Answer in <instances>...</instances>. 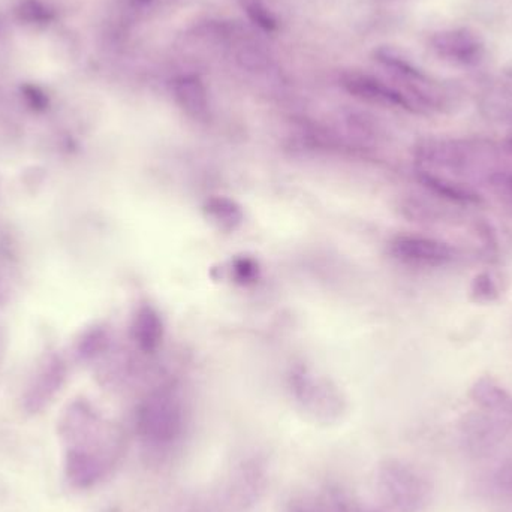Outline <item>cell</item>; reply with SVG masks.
Segmentation results:
<instances>
[{
  "label": "cell",
  "mask_w": 512,
  "mask_h": 512,
  "mask_svg": "<svg viewBox=\"0 0 512 512\" xmlns=\"http://www.w3.org/2000/svg\"><path fill=\"white\" fill-rule=\"evenodd\" d=\"M502 83H504L505 89L512 95V62L505 66L502 71Z\"/></svg>",
  "instance_id": "19"
},
{
  "label": "cell",
  "mask_w": 512,
  "mask_h": 512,
  "mask_svg": "<svg viewBox=\"0 0 512 512\" xmlns=\"http://www.w3.org/2000/svg\"><path fill=\"white\" fill-rule=\"evenodd\" d=\"M65 444L63 475L75 490L104 483L125 454L122 433L87 405H74L59 424Z\"/></svg>",
  "instance_id": "1"
},
{
  "label": "cell",
  "mask_w": 512,
  "mask_h": 512,
  "mask_svg": "<svg viewBox=\"0 0 512 512\" xmlns=\"http://www.w3.org/2000/svg\"><path fill=\"white\" fill-rule=\"evenodd\" d=\"M105 512H120L119 510H108V511H105Z\"/></svg>",
  "instance_id": "21"
},
{
  "label": "cell",
  "mask_w": 512,
  "mask_h": 512,
  "mask_svg": "<svg viewBox=\"0 0 512 512\" xmlns=\"http://www.w3.org/2000/svg\"><path fill=\"white\" fill-rule=\"evenodd\" d=\"M511 144H512V137H511Z\"/></svg>",
  "instance_id": "22"
},
{
  "label": "cell",
  "mask_w": 512,
  "mask_h": 512,
  "mask_svg": "<svg viewBox=\"0 0 512 512\" xmlns=\"http://www.w3.org/2000/svg\"><path fill=\"white\" fill-rule=\"evenodd\" d=\"M390 252L403 264L417 267H441L454 259L451 246L426 237H397L391 242Z\"/></svg>",
  "instance_id": "8"
},
{
  "label": "cell",
  "mask_w": 512,
  "mask_h": 512,
  "mask_svg": "<svg viewBox=\"0 0 512 512\" xmlns=\"http://www.w3.org/2000/svg\"><path fill=\"white\" fill-rule=\"evenodd\" d=\"M18 20L32 26H47L53 21L54 12L41 0H23L17 8Z\"/></svg>",
  "instance_id": "14"
},
{
  "label": "cell",
  "mask_w": 512,
  "mask_h": 512,
  "mask_svg": "<svg viewBox=\"0 0 512 512\" xmlns=\"http://www.w3.org/2000/svg\"><path fill=\"white\" fill-rule=\"evenodd\" d=\"M173 96L186 116L197 122H206L209 119V93L200 78L195 75L176 78L173 81Z\"/></svg>",
  "instance_id": "9"
},
{
  "label": "cell",
  "mask_w": 512,
  "mask_h": 512,
  "mask_svg": "<svg viewBox=\"0 0 512 512\" xmlns=\"http://www.w3.org/2000/svg\"><path fill=\"white\" fill-rule=\"evenodd\" d=\"M291 393L298 408L315 423L330 426L345 415V397L339 388L309 370L300 369L292 373Z\"/></svg>",
  "instance_id": "5"
},
{
  "label": "cell",
  "mask_w": 512,
  "mask_h": 512,
  "mask_svg": "<svg viewBox=\"0 0 512 512\" xmlns=\"http://www.w3.org/2000/svg\"><path fill=\"white\" fill-rule=\"evenodd\" d=\"M283 512H330V510L322 495H297L286 502Z\"/></svg>",
  "instance_id": "16"
},
{
  "label": "cell",
  "mask_w": 512,
  "mask_h": 512,
  "mask_svg": "<svg viewBox=\"0 0 512 512\" xmlns=\"http://www.w3.org/2000/svg\"><path fill=\"white\" fill-rule=\"evenodd\" d=\"M206 218L215 225L218 230L231 233L243 224L242 207L228 197H212L204 204Z\"/></svg>",
  "instance_id": "12"
},
{
  "label": "cell",
  "mask_w": 512,
  "mask_h": 512,
  "mask_svg": "<svg viewBox=\"0 0 512 512\" xmlns=\"http://www.w3.org/2000/svg\"><path fill=\"white\" fill-rule=\"evenodd\" d=\"M507 478H512V474L510 471L507 472ZM507 478H504V480H507Z\"/></svg>",
  "instance_id": "20"
},
{
  "label": "cell",
  "mask_w": 512,
  "mask_h": 512,
  "mask_svg": "<svg viewBox=\"0 0 512 512\" xmlns=\"http://www.w3.org/2000/svg\"><path fill=\"white\" fill-rule=\"evenodd\" d=\"M426 493L423 477L412 466L390 460L376 471L375 498L363 499L372 512H417Z\"/></svg>",
  "instance_id": "3"
},
{
  "label": "cell",
  "mask_w": 512,
  "mask_h": 512,
  "mask_svg": "<svg viewBox=\"0 0 512 512\" xmlns=\"http://www.w3.org/2000/svg\"><path fill=\"white\" fill-rule=\"evenodd\" d=\"M243 8H245L249 20L256 24L259 29L265 30V32H276V17H274L273 12H271L261 0H245V2H243Z\"/></svg>",
  "instance_id": "15"
},
{
  "label": "cell",
  "mask_w": 512,
  "mask_h": 512,
  "mask_svg": "<svg viewBox=\"0 0 512 512\" xmlns=\"http://www.w3.org/2000/svg\"><path fill=\"white\" fill-rule=\"evenodd\" d=\"M135 429L149 453H174L188 430V414L179 394L168 388L150 393L138 406Z\"/></svg>",
  "instance_id": "2"
},
{
  "label": "cell",
  "mask_w": 512,
  "mask_h": 512,
  "mask_svg": "<svg viewBox=\"0 0 512 512\" xmlns=\"http://www.w3.org/2000/svg\"><path fill=\"white\" fill-rule=\"evenodd\" d=\"M159 512H227L218 489L179 493L162 505Z\"/></svg>",
  "instance_id": "10"
},
{
  "label": "cell",
  "mask_w": 512,
  "mask_h": 512,
  "mask_svg": "<svg viewBox=\"0 0 512 512\" xmlns=\"http://www.w3.org/2000/svg\"><path fill=\"white\" fill-rule=\"evenodd\" d=\"M420 180L424 186L432 189L436 194L442 195V197L450 198V200L460 201V203H475V201H478L477 195L472 194L468 189H462L460 186L448 183L447 180L436 177L435 174L429 173V171H420Z\"/></svg>",
  "instance_id": "13"
},
{
  "label": "cell",
  "mask_w": 512,
  "mask_h": 512,
  "mask_svg": "<svg viewBox=\"0 0 512 512\" xmlns=\"http://www.w3.org/2000/svg\"><path fill=\"white\" fill-rule=\"evenodd\" d=\"M132 336L144 352H155L164 337V322L158 310L152 306L140 307L132 324Z\"/></svg>",
  "instance_id": "11"
},
{
  "label": "cell",
  "mask_w": 512,
  "mask_h": 512,
  "mask_svg": "<svg viewBox=\"0 0 512 512\" xmlns=\"http://www.w3.org/2000/svg\"><path fill=\"white\" fill-rule=\"evenodd\" d=\"M270 481V468L261 454H248L231 468L219 486L227 512H251L264 498Z\"/></svg>",
  "instance_id": "4"
},
{
  "label": "cell",
  "mask_w": 512,
  "mask_h": 512,
  "mask_svg": "<svg viewBox=\"0 0 512 512\" xmlns=\"http://www.w3.org/2000/svg\"><path fill=\"white\" fill-rule=\"evenodd\" d=\"M342 86L355 98L370 102V104L420 111V107L412 101L408 93L403 92L400 87L385 83L372 75L348 72L342 77Z\"/></svg>",
  "instance_id": "7"
},
{
  "label": "cell",
  "mask_w": 512,
  "mask_h": 512,
  "mask_svg": "<svg viewBox=\"0 0 512 512\" xmlns=\"http://www.w3.org/2000/svg\"><path fill=\"white\" fill-rule=\"evenodd\" d=\"M237 63L243 69L254 72L264 71L270 66L268 57L259 48L251 47V45L240 48L239 53H237Z\"/></svg>",
  "instance_id": "17"
},
{
  "label": "cell",
  "mask_w": 512,
  "mask_h": 512,
  "mask_svg": "<svg viewBox=\"0 0 512 512\" xmlns=\"http://www.w3.org/2000/svg\"><path fill=\"white\" fill-rule=\"evenodd\" d=\"M430 47L439 59L457 66L478 65L486 54L483 39L469 29L435 33L430 39Z\"/></svg>",
  "instance_id": "6"
},
{
  "label": "cell",
  "mask_w": 512,
  "mask_h": 512,
  "mask_svg": "<svg viewBox=\"0 0 512 512\" xmlns=\"http://www.w3.org/2000/svg\"><path fill=\"white\" fill-rule=\"evenodd\" d=\"M24 93H26L27 98L33 102V105H44L45 104V96L38 87L26 86L24 87Z\"/></svg>",
  "instance_id": "18"
}]
</instances>
